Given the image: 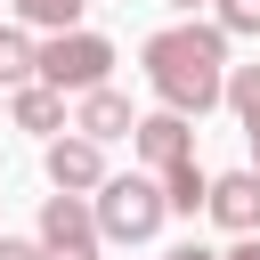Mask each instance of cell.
Returning a JSON list of instances; mask_svg holds the SVG:
<instances>
[{
    "label": "cell",
    "instance_id": "3957f363",
    "mask_svg": "<svg viewBox=\"0 0 260 260\" xmlns=\"http://www.w3.org/2000/svg\"><path fill=\"white\" fill-rule=\"evenodd\" d=\"M106 73H114V41H106V32H89V24H81V32L41 41V81H49L57 98H65V89H73V98H89V89H106Z\"/></svg>",
    "mask_w": 260,
    "mask_h": 260
},
{
    "label": "cell",
    "instance_id": "d6986e66",
    "mask_svg": "<svg viewBox=\"0 0 260 260\" xmlns=\"http://www.w3.org/2000/svg\"><path fill=\"white\" fill-rule=\"evenodd\" d=\"M171 8H187V16H195V8H203V0H171Z\"/></svg>",
    "mask_w": 260,
    "mask_h": 260
},
{
    "label": "cell",
    "instance_id": "6da1fadb",
    "mask_svg": "<svg viewBox=\"0 0 260 260\" xmlns=\"http://www.w3.org/2000/svg\"><path fill=\"white\" fill-rule=\"evenodd\" d=\"M138 65H146V89L162 98V114H211V106H228V32L219 24H162L146 49H138Z\"/></svg>",
    "mask_w": 260,
    "mask_h": 260
},
{
    "label": "cell",
    "instance_id": "5bb4252c",
    "mask_svg": "<svg viewBox=\"0 0 260 260\" xmlns=\"http://www.w3.org/2000/svg\"><path fill=\"white\" fill-rule=\"evenodd\" d=\"M219 32H260V0H219Z\"/></svg>",
    "mask_w": 260,
    "mask_h": 260
},
{
    "label": "cell",
    "instance_id": "9a60e30c",
    "mask_svg": "<svg viewBox=\"0 0 260 260\" xmlns=\"http://www.w3.org/2000/svg\"><path fill=\"white\" fill-rule=\"evenodd\" d=\"M0 260H49L41 236H0Z\"/></svg>",
    "mask_w": 260,
    "mask_h": 260
},
{
    "label": "cell",
    "instance_id": "2e32d148",
    "mask_svg": "<svg viewBox=\"0 0 260 260\" xmlns=\"http://www.w3.org/2000/svg\"><path fill=\"white\" fill-rule=\"evenodd\" d=\"M162 260H228V252H211V244H179V252H162Z\"/></svg>",
    "mask_w": 260,
    "mask_h": 260
},
{
    "label": "cell",
    "instance_id": "52a82bcc",
    "mask_svg": "<svg viewBox=\"0 0 260 260\" xmlns=\"http://www.w3.org/2000/svg\"><path fill=\"white\" fill-rule=\"evenodd\" d=\"M211 219L244 244V236H260V171L244 162V171H228V179H211Z\"/></svg>",
    "mask_w": 260,
    "mask_h": 260
},
{
    "label": "cell",
    "instance_id": "e0dca14e",
    "mask_svg": "<svg viewBox=\"0 0 260 260\" xmlns=\"http://www.w3.org/2000/svg\"><path fill=\"white\" fill-rule=\"evenodd\" d=\"M228 260H260V236H244V244H228Z\"/></svg>",
    "mask_w": 260,
    "mask_h": 260
},
{
    "label": "cell",
    "instance_id": "277c9868",
    "mask_svg": "<svg viewBox=\"0 0 260 260\" xmlns=\"http://www.w3.org/2000/svg\"><path fill=\"white\" fill-rule=\"evenodd\" d=\"M32 236H41V252H49V260H98V244H106V236H98V203H89V195H49Z\"/></svg>",
    "mask_w": 260,
    "mask_h": 260
},
{
    "label": "cell",
    "instance_id": "8992f818",
    "mask_svg": "<svg viewBox=\"0 0 260 260\" xmlns=\"http://www.w3.org/2000/svg\"><path fill=\"white\" fill-rule=\"evenodd\" d=\"M41 162H49V187H57V195H98V187L114 179V171H106V146L81 138V130H73V138H49Z\"/></svg>",
    "mask_w": 260,
    "mask_h": 260
},
{
    "label": "cell",
    "instance_id": "8fae6325",
    "mask_svg": "<svg viewBox=\"0 0 260 260\" xmlns=\"http://www.w3.org/2000/svg\"><path fill=\"white\" fill-rule=\"evenodd\" d=\"M81 8H89V0H16V24L57 41V32H81Z\"/></svg>",
    "mask_w": 260,
    "mask_h": 260
},
{
    "label": "cell",
    "instance_id": "ba28073f",
    "mask_svg": "<svg viewBox=\"0 0 260 260\" xmlns=\"http://www.w3.org/2000/svg\"><path fill=\"white\" fill-rule=\"evenodd\" d=\"M73 130L98 138V146H114V138H138V114H130V98L106 81V89H89V98L73 106Z\"/></svg>",
    "mask_w": 260,
    "mask_h": 260
},
{
    "label": "cell",
    "instance_id": "7c38bea8",
    "mask_svg": "<svg viewBox=\"0 0 260 260\" xmlns=\"http://www.w3.org/2000/svg\"><path fill=\"white\" fill-rule=\"evenodd\" d=\"M16 130H65V98L49 89V81H32V89H16Z\"/></svg>",
    "mask_w": 260,
    "mask_h": 260
},
{
    "label": "cell",
    "instance_id": "7a4b0ae2",
    "mask_svg": "<svg viewBox=\"0 0 260 260\" xmlns=\"http://www.w3.org/2000/svg\"><path fill=\"white\" fill-rule=\"evenodd\" d=\"M89 203H98V236H106V244H146V236H162V219H171V195H162L154 171H122V179H106Z\"/></svg>",
    "mask_w": 260,
    "mask_h": 260
},
{
    "label": "cell",
    "instance_id": "30bf717a",
    "mask_svg": "<svg viewBox=\"0 0 260 260\" xmlns=\"http://www.w3.org/2000/svg\"><path fill=\"white\" fill-rule=\"evenodd\" d=\"M162 195H171L179 219H195V211H211V171L203 162H179V171H162Z\"/></svg>",
    "mask_w": 260,
    "mask_h": 260
},
{
    "label": "cell",
    "instance_id": "5b68a950",
    "mask_svg": "<svg viewBox=\"0 0 260 260\" xmlns=\"http://www.w3.org/2000/svg\"><path fill=\"white\" fill-rule=\"evenodd\" d=\"M130 154H138V171H179V162H195V130H187V114H138V138H130Z\"/></svg>",
    "mask_w": 260,
    "mask_h": 260
},
{
    "label": "cell",
    "instance_id": "4fadbf2b",
    "mask_svg": "<svg viewBox=\"0 0 260 260\" xmlns=\"http://www.w3.org/2000/svg\"><path fill=\"white\" fill-rule=\"evenodd\" d=\"M228 114H236L244 130L260 122V65H236V73H228Z\"/></svg>",
    "mask_w": 260,
    "mask_h": 260
},
{
    "label": "cell",
    "instance_id": "ac0fdd59",
    "mask_svg": "<svg viewBox=\"0 0 260 260\" xmlns=\"http://www.w3.org/2000/svg\"><path fill=\"white\" fill-rule=\"evenodd\" d=\"M244 138H252V171H260V122H252V130H244Z\"/></svg>",
    "mask_w": 260,
    "mask_h": 260
},
{
    "label": "cell",
    "instance_id": "9c48e42d",
    "mask_svg": "<svg viewBox=\"0 0 260 260\" xmlns=\"http://www.w3.org/2000/svg\"><path fill=\"white\" fill-rule=\"evenodd\" d=\"M0 81H8V89H32V81H41V41H32L24 24H0Z\"/></svg>",
    "mask_w": 260,
    "mask_h": 260
}]
</instances>
